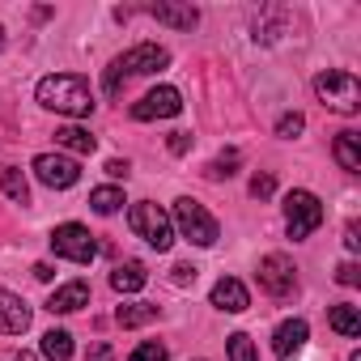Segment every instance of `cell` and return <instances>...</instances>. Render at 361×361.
<instances>
[{
    "mask_svg": "<svg viewBox=\"0 0 361 361\" xmlns=\"http://www.w3.org/2000/svg\"><path fill=\"white\" fill-rule=\"evenodd\" d=\"M170 226H178V234H183L192 247H213L217 243V217L200 204V200H192V196H178L174 200V217H170Z\"/></svg>",
    "mask_w": 361,
    "mask_h": 361,
    "instance_id": "3957f363",
    "label": "cell"
},
{
    "mask_svg": "<svg viewBox=\"0 0 361 361\" xmlns=\"http://www.w3.org/2000/svg\"><path fill=\"white\" fill-rule=\"evenodd\" d=\"M90 209H94L98 217L119 213V209H123V188H94V192H90Z\"/></svg>",
    "mask_w": 361,
    "mask_h": 361,
    "instance_id": "603a6c76",
    "label": "cell"
},
{
    "mask_svg": "<svg viewBox=\"0 0 361 361\" xmlns=\"http://www.w3.org/2000/svg\"><path fill=\"white\" fill-rule=\"evenodd\" d=\"M128 226H132V234H136V238H145L153 251H170V243H174L170 213H161V209H157V204H149V200L132 204V213H128Z\"/></svg>",
    "mask_w": 361,
    "mask_h": 361,
    "instance_id": "5b68a950",
    "label": "cell"
},
{
    "mask_svg": "<svg viewBox=\"0 0 361 361\" xmlns=\"http://www.w3.org/2000/svg\"><path fill=\"white\" fill-rule=\"evenodd\" d=\"M306 336H310L306 319H285V323L272 331V353H276L281 361H289V357H298V353H302Z\"/></svg>",
    "mask_w": 361,
    "mask_h": 361,
    "instance_id": "4fadbf2b",
    "label": "cell"
},
{
    "mask_svg": "<svg viewBox=\"0 0 361 361\" xmlns=\"http://www.w3.org/2000/svg\"><path fill=\"white\" fill-rule=\"evenodd\" d=\"M30 319H35V310H30L18 293L0 289V336H22V331L30 327Z\"/></svg>",
    "mask_w": 361,
    "mask_h": 361,
    "instance_id": "8fae6325",
    "label": "cell"
},
{
    "mask_svg": "<svg viewBox=\"0 0 361 361\" xmlns=\"http://www.w3.org/2000/svg\"><path fill=\"white\" fill-rule=\"evenodd\" d=\"M128 170H132V166H128V161H119V157H111V161H106V174H111V178H128Z\"/></svg>",
    "mask_w": 361,
    "mask_h": 361,
    "instance_id": "1f68e13d",
    "label": "cell"
},
{
    "mask_svg": "<svg viewBox=\"0 0 361 361\" xmlns=\"http://www.w3.org/2000/svg\"><path fill=\"white\" fill-rule=\"evenodd\" d=\"M178 111H183V94H178L174 85H157L140 102H132V119H140V123H149V119H174Z\"/></svg>",
    "mask_w": 361,
    "mask_h": 361,
    "instance_id": "30bf717a",
    "label": "cell"
},
{
    "mask_svg": "<svg viewBox=\"0 0 361 361\" xmlns=\"http://www.w3.org/2000/svg\"><path fill=\"white\" fill-rule=\"evenodd\" d=\"M331 153H336L340 170H348V174L361 170V136H357V132H340L336 145H331Z\"/></svg>",
    "mask_w": 361,
    "mask_h": 361,
    "instance_id": "ac0fdd59",
    "label": "cell"
},
{
    "mask_svg": "<svg viewBox=\"0 0 361 361\" xmlns=\"http://www.w3.org/2000/svg\"><path fill=\"white\" fill-rule=\"evenodd\" d=\"M209 178H234L238 174V153L230 149V153H221L217 161H209V170H204Z\"/></svg>",
    "mask_w": 361,
    "mask_h": 361,
    "instance_id": "d4e9b609",
    "label": "cell"
},
{
    "mask_svg": "<svg viewBox=\"0 0 361 361\" xmlns=\"http://www.w3.org/2000/svg\"><path fill=\"white\" fill-rule=\"evenodd\" d=\"M196 272H200V268H192V264H174V268H170V281H174V285H196Z\"/></svg>",
    "mask_w": 361,
    "mask_h": 361,
    "instance_id": "f1b7e54d",
    "label": "cell"
},
{
    "mask_svg": "<svg viewBox=\"0 0 361 361\" xmlns=\"http://www.w3.org/2000/svg\"><path fill=\"white\" fill-rule=\"evenodd\" d=\"M18 361H43V357H35V353H18Z\"/></svg>",
    "mask_w": 361,
    "mask_h": 361,
    "instance_id": "d590c367",
    "label": "cell"
},
{
    "mask_svg": "<svg viewBox=\"0 0 361 361\" xmlns=\"http://www.w3.org/2000/svg\"><path fill=\"white\" fill-rule=\"evenodd\" d=\"M344 247H348V251H357V247H361V230H357V221L344 230Z\"/></svg>",
    "mask_w": 361,
    "mask_h": 361,
    "instance_id": "d6a6232c",
    "label": "cell"
},
{
    "mask_svg": "<svg viewBox=\"0 0 361 361\" xmlns=\"http://www.w3.org/2000/svg\"><path fill=\"white\" fill-rule=\"evenodd\" d=\"M272 192H276V178H272V174H255V178H251V196H255V200H268Z\"/></svg>",
    "mask_w": 361,
    "mask_h": 361,
    "instance_id": "83f0119b",
    "label": "cell"
},
{
    "mask_svg": "<svg viewBox=\"0 0 361 361\" xmlns=\"http://www.w3.org/2000/svg\"><path fill=\"white\" fill-rule=\"evenodd\" d=\"M226 353H230V361H259V348L251 344L247 331H234V336L226 340Z\"/></svg>",
    "mask_w": 361,
    "mask_h": 361,
    "instance_id": "cb8c5ba5",
    "label": "cell"
},
{
    "mask_svg": "<svg viewBox=\"0 0 361 361\" xmlns=\"http://www.w3.org/2000/svg\"><path fill=\"white\" fill-rule=\"evenodd\" d=\"M336 281H340V285H357V281H361V272H357V264H353V259H344V264L336 268Z\"/></svg>",
    "mask_w": 361,
    "mask_h": 361,
    "instance_id": "4dcf8cb0",
    "label": "cell"
},
{
    "mask_svg": "<svg viewBox=\"0 0 361 361\" xmlns=\"http://www.w3.org/2000/svg\"><path fill=\"white\" fill-rule=\"evenodd\" d=\"M302 128H306V119H302L298 111H289V115H281V119H276V136H285V140H293Z\"/></svg>",
    "mask_w": 361,
    "mask_h": 361,
    "instance_id": "4316f807",
    "label": "cell"
},
{
    "mask_svg": "<svg viewBox=\"0 0 361 361\" xmlns=\"http://www.w3.org/2000/svg\"><path fill=\"white\" fill-rule=\"evenodd\" d=\"M51 251H56L60 259H73V264H94L98 243H94V234H90L85 226L64 221V226H56V230H51Z\"/></svg>",
    "mask_w": 361,
    "mask_h": 361,
    "instance_id": "52a82bcc",
    "label": "cell"
},
{
    "mask_svg": "<svg viewBox=\"0 0 361 361\" xmlns=\"http://www.w3.org/2000/svg\"><path fill=\"white\" fill-rule=\"evenodd\" d=\"M149 285V272H145V264H136V259H128V264H119L115 272H111V289L115 293H140Z\"/></svg>",
    "mask_w": 361,
    "mask_h": 361,
    "instance_id": "2e32d148",
    "label": "cell"
},
{
    "mask_svg": "<svg viewBox=\"0 0 361 361\" xmlns=\"http://www.w3.org/2000/svg\"><path fill=\"white\" fill-rule=\"evenodd\" d=\"M5 43H9V39H5V26H0V51H5Z\"/></svg>",
    "mask_w": 361,
    "mask_h": 361,
    "instance_id": "8d00e7d4",
    "label": "cell"
},
{
    "mask_svg": "<svg viewBox=\"0 0 361 361\" xmlns=\"http://www.w3.org/2000/svg\"><path fill=\"white\" fill-rule=\"evenodd\" d=\"M209 302H213L217 310H226V314H243V310L251 306V293H247V285H243V281H234V276H221V281L213 285Z\"/></svg>",
    "mask_w": 361,
    "mask_h": 361,
    "instance_id": "7c38bea8",
    "label": "cell"
},
{
    "mask_svg": "<svg viewBox=\"0 0 361 361\" xmlns=\"http://www.w3.org/2000/svg\"><path fill=\"white\" fill-rule=\"evenodd\" d=\"M35 276H39V281H51V276H56V268H51V264H35Z\"/></svg>",
    "mask_w": 361,
    "mask_h": 361,
    "instance_id": "e575fe53",
    "label": "cell"
},
{
    "mask_svg": "<svg viewBox=\"0 0 361 361\" xmlns=\"http://www.w3.org/2000/svg\"><path fill=\"white\" fill-rule=\"evenodd\" d=\"M81 306H90V285H85V281H68V285H60V289L47 298V310H51V314H73V310H81Z\"/></svg>",
    "mask_w": 361,
    "mask_h": 361,
    "instance_id": "9a60e30c",
    "label": "cell"
},
{
    "mask_svg": "<svg viewBox=\"0 0 361 361\" xmlns=\"http://www.w3.org/2000/svg\"><path fill=\"white\" fill-rule=\"evenodd\" d=\"M255 276H259V289H264L268 298H289V293L298 289V268H293V259L281 255V251L264 255L259 268H255Z\"/></svg>",
    "mask_w": 361,
    "mask_h": 361,
    "instance_id": "ba28073f",
    "label": "cell"
},
{
    "mask_svg": "<svg viewBox=\"0 0 361 361\" xmlns=\"http://www.w3.org/2000/svg\"><path fill=\"white\" fill-rule=\"evenodd\" d=\"M145 13L157 18V22L170 26V30H192V26L200 22V9H196V5H174V0H157V5H149Z\"/></svg>",
    "mask_w": 361,
    "mask_h": 361,
    "instance_id": "5bb4252c",
    "label": "cell"
},
{
    "mask_svg": "<svg viewBox=\"0 0 361 361\" xmlns=\"http://www.w3.org/2000/svg\"><path fill=\"white\" fill-rule=\"evenodd\" d=\"M30 170H35L39 183L51 188V192H64V188H73L77 178H81V166H77V157H68V153H39V157L30 161Z\"/></svg>",
    "mask_w": 361,
    "mask_h": 361,
    "instance_id": "9c48e42d",
    "label": "cell"
},
{
    "mask_svg": "<svg viewBox=\"0 0 361 361\" xmlns=\"http://www.w3.org/2000/svg\"><path fill=\"white\" fill-rule=\"evenodd\" d=\"M0 192H5L13 204H30V183H26V174L18 166H5L0 170Z\"/></svg>",
    "mask_w": 361,
    "mask_h": 361,
    "instance_id": "44dd1931",
    "label": "cell"
},
{
    "mask_svg": "<svg viewBox=\"0 0 361 361\" xmlns=\"http://www.w3.org/2000/svg\"><path fill=\"white\" fill-rule=\"evenodd\" d=\"M166 64H170V51H166V47H157V43H136L132 51H123V56L106 68V94L115 98V94H119V81L161 73Z\"/></svg>",
    "mask_w": 361,
    "mask_h": 361,
    "instance_id": "7a4b0ae2",
    "label": "cell"
},
{
    "mask_svg": "<svg viewBox=\"0 0 361 361\" xmlns=\"http://www.w3.org/2000/svg\"><path fill=\"white\" fill-rule=\"evenodd\" d=\"M90 361H111V348H106V344H94V348H90Z\"/></svg>",
    "mask_w": 361,
    "mask_h": 361,
    "instance_id": "836d02e7",
    "label": "cell"
},
{
    "mask_svg": "<svg viewBox=\"0 0 361 361\" xmlns=\"http://www.w3.org/2000/svg\"><path fill=\"white\" fill-rule=\"evenodd\" d=\"M323 226V204H319V196L314 192H289L285 196V230H289V238L293 243H302V238H310L314 230Z\"/></svg>",
    "mask_w": 361,
    "mask_h": 361,
    "instance_id": "8992f818",
    "label": "cell"
},
{
    "mask_svg": "<svg viewBox=\"0 0 361 361\" xmlns=\"http://www.w3.org/2000/svg\"><path fill=\"white\" fill-rule=\"evenodd\" d=\"M348 361H361V353H353V357H348Z\"/></svg>",
    "mask_w": 361,
    "mask_h": 361,
    "instance_id": "74e56055",
    "label": "cell"
},
{
    "mask_svg": "<svg viewBox=\"0 0 361 361\" xmlns=\"http://www.w3.org/2000/svg\"><path fill=\"white\" fill-rule=\"evenodd\" d=\"M56 145H60V149H68V153H77V157H90V153L98 149V140L90 136V128H77V123L56 128Z\"/></svg>",
    "mask_w": 361,
    "mask_h": 361,
    "instance_id": "e0dca14e",
    "label": "cell"
},
{
    "mask_svg": "<svg viewBox=\"0 0 361 361\" xmlns=\"http://www.w3.org/2000/svg\"><path fill=\"white\" fill-rule=\"evenodd\" d=\"M128 361H170V353H166V344L145 340V344H136V348H132V357H128Z\"/></svg>",
    "mask_w": 361,
    "mask_h": 361,
    "instance_id": "484cf974",
    "label": "cell"
},
{
    "mask_svg": "<svg viewBox=\"0 0 361 361\" xmlns=\"http://www.w3.org/2000/svg\"><path fill=\"white\" fill-rule=\"evenodd\" d=\"M327 323H331V331H340L344 340H357V336H361V310L348 306V302L331 306V310H327Z\"/></svg>",
    "mask_w": 361,
    "mask_h": 361,
    "instance_id": "d6986e66",
    "label": "cell"
},
{
    "mask_svg": "<svg viewBox=\"0 0 361 361\" xmlns=\"http://www.w3.org/2000/svg\"><path fill=\"white\" fill-rule=\"evenodd\" d=\"M153 319H161V306H153V302H128V306L115 310V323L119 327H145Z\"/></svg>",
    "mask_w": 361,
    "mask_h": 361,
    "instance_id": "ffe728a7",
    "label": "cell"
},
{
    "mask_svg": "<svg viewBox=\"0 0 361 361\" xmlns=\"http://www.w3.org/2000/svg\"><path fill=\"white\" fill-rule=\"evenodd\" d=\"M43 361H73V336L64 327H51L43 336Z\"/></svg>",
    "mask_w": 361,
    "mask_h": 361,
    "instance_id": "7402d4cb",
    "label": "cell"
},
{
    "mask_svg": "<svg viewBox=\"0 0 361 361\" xmlns=\"http://www.w3.org/2000/svg\"><path fill=\"white\" fill-rule=\"evenodd\" d=\"M166 145H170V153H174V157H183V153L192 149V132H170V140H166Z\"/></svg>",
    "mask_w": 361,
    "mask_h": 361,
    "instance_id": "f546056e",
    "label": "cell"
},
{
    "mask_svg": "<svg viewBox=\"0 0 361 361\" xmlns=\"http://www.w3.org/2000/svg\"><path fill=\"white\" fill-rule=\"evenodd\" d=\"M314 94H319V102H323L327 111H336V115H353V111L361 106V85H357V77H353V73H340V68L319 73V77H314Z\"/></svg>",
    "mask_w": 361,
    "mask_h": 361,
    "instance_id": "277c9868",
    "label": "cell"
},
{
    "mask_svg": "<svg viewBox=\"0 0 361 361\" xmlns=\"http://www.w3.org/2000/svg\"><path fill=\"white\" fill-rule=\"evenodd\" d=\"M35 98H39V106H47L56 115H68V119H85L98 106L94 90H90V81L81 73H51V77H43Z\"/></svg>",
    "mask_w": 361,
    "mask_h": 361,
    "instance_id": "6da1fadb",
    "label": "cell"
}]
</instances>
